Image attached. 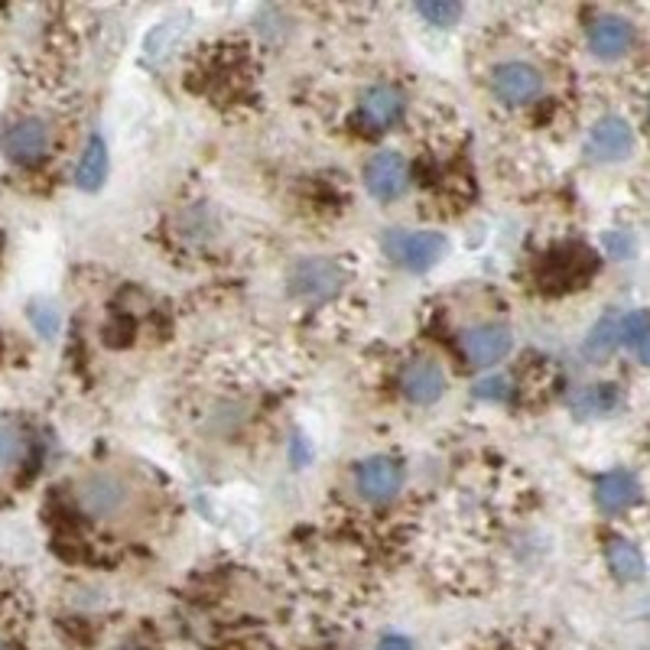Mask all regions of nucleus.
<instances>
[{
	"label": "nucleus",
	"mask_w": 650,
	"mask_h": 650,
	"mask_svg": "<svg viewBox=\"0 0 650 650\" xmlns=\"http://www.w3.org/2000/svg\"><path fill=\"white\" fill-rule=\"evenodd\" d=\"M76 501L91 520L111 523L128 514L133 491L118 472H91L76 484Z\"/></svg>",
	"instance_id": "nucleus-1"
},
{
	"label": "nucleus",
	"mask_w": 650,
	"mask_h": 650,
	"mask_svg": "<svg viewBox=\"0 0 650 650\" xmlns=\"http://www.w3.org/2000/svg\"><path fill=\"white\" fill-rule=\"evenodd\" d=\"M449 251V241L439 231H388L384 238V254L403 270L423 273L433 263L442 260Z\"/></svg>",
	"instance_id": "nucleus-2"
},
{
	"label": "nucleus",
	"mask_w": 650,
	"mask_h": 650,
	"mask_svg": "<svg viewBox=\"0 0 650 650\" xmlns=\"http://www.w3.org/2000/svg\"><path fill=\"white\" fill-rule=\"evenodd\" d=\"M52 130L40 118H20L0 137V150L10 163H40L49 150Z\"/></svg>",
	"instance_id": "nucleus-3"
},
{
	"label": "nucleus",
	"mask_w": 650,
	"mask_h": 650,
	"mask_svg": "<svg viewBox=\"0 0 650 650\" xmlns=\"http://www.w3.org/2000/svg\"><path fill=\"white\" fill-rule=\"evenodd\" d=\"M491 88L504 104L520 108V104H533L543 94V76L530 62H501L491 72Z\"/></svg>",
	"instance_id": "nucleus-4"
},
{
	"label": "nucleus",
	"mask_w": 650,
	"mask_h": 650,
	"mask_svg": "<svg viewBox=\"0 0 650 650\" xmlns=\"http://www.w3.org/2000/svg\"><path fill=\"white\" fill-rule=\"evenodd\" d=\"M346 283V273L336 260L326 258H309L300 260L293 270H290V290L297 297H306V300H326L332 297L339 287Z\"/></svg>",
	"instance_id": "nucleus-5"
},
{
	"label": "nucleus",
	"mask_w": 650,
	"mask_h": 650,
	"mask_svg": "<svg viewBox=\"0 0 650 650\" xmlns=\"http://www.w3.org/2000/svg\"><path fill=\"white\" fill-rule=\"evenodd\" d=\"M400 484H403V466L390 456L364 459L354 469V488L368 501H390L400 491Z\"/></svg>",
	"instance_id": "nucleus-6"
},
{
	"label": "nucleus",
	"mask_w": 650,
	"mask_h": 650,
	"mask_svg": "<svg viewBox=\"0 0 650 650\" xmlns=\"http://www.w3.org/2000/svg\"><path fill=\"white\" fill-rule=\"evenodd\" d=\"M364 186L378 202H393L410 186V167L400 153H378L364 167Z\"/></svg>",
	"instance_id": "nucleus-7"
},
{
	"label": "nucleus",
	"mask_w": 650,
	"mask_h": 650,
	"mask_svg": "<svg viewBox=\"0 0 650 650\" xmlns=\"http://www.w3.org/2000/svg\"><path fill=\"white\" fill-rule=\"evenodd\" d=\"M634 150V130L624 118H602L596 128L589 130L586 153L599 163H618Z\"/></svg>",
	"instance_id": "nucleus-8"
},
{
	"label": "nucleus",
	"mask_w": 650,
	"mask_h": 650,
	"mask_svg": "<svg viewBox=\"0 0 650 650\" xmlns=\"http://www.w3.org/2000/svg\"><path fill=\"white\" fill-rule=\"evenodd\" d=\"M514 348V339L504 326H476V329H466L462 332V351L466 358L484 368V364H498L501 358H508Z\"/></svg>",
	"instance_id": "nucleus-9"
},
{
	"label": "nucleus",
	"mask_w": 650,
	"mask_h": 650,
	"mask_svg": "<svg viewBox=\"0 0 650 650\" xmlns=\"http://www.w3.org/2000/svg\"><path fill=\"white\" fill-rule=\"evenodd\" d=\"M361 124L368 130H388L403 118V91L393 86H371L358 101Z\"/></svg>",
	"instance_id": "nucleus-10"
},
{
	"label": "nucleus",
	"mask_w": 650,
	"mask_h": 650,
	"mask_svg": "<svg viewBox=\"0 0 650 650\" xmlns=\"http://www.w3.org/2000/svg\"><path fill=\"white\" fill-rule=\"evenodd\" d=\"M400 390L413 403H436L446 390V374L433 358H417L400 371Z\"/></svg>",
	"instance_id": "nucleus-11"
},
{
	"label": "nucleus",
	"mask_w": 650,
	"mask_h": 650,
	"mask_svg": "<svg viewBox=\"0 0 650 650\" xmlns=\"http://www.w3.org/2000/svg\"><path fill=\"white\" fill-rule=\"evenodd\" d=\"M634 43V27L624 20V17H599L592 27H589V49L599 56V59H621Z\"/></svg>",
	"instance_id": "nucleus-12"
},
{
	"label": "nucleus",
	"mask_w": 650,
	"mask_h": 650,
	"mask_svg": "<svg viewBox=\"0 0 650 650\" xmlns=\"http://www.w3.org/2000/svg\"><path fill=\"white\" fill-rule=\"evenodd\" d=\"M641 498V481L638 476H631L628 469H614L596 481V504L606 511V514H621L628 511L634 501Z\"/></svg>",
	"instance_id": "nucleus-13"
},
{
	"label": "nucleus",
	"mask_w": 650,
	"mask_h": 650,
	"mask_svg": "<svg viewBox=\"0 0 650 650\" xmlns=\"http://www.w3.org/2000/svg\"><path fill=\"white\" fill-rule=\"evenodd\" d=\"M606 557L608 566H611V572H614L621 582H638V579L644 576V557H641V550H638L631 540H624V537H611V540H608Z\"/></svg>",
	"instance_id": "nucleus-14"
},
{
	"label": "nucleus",
	"mask_w": 650,
	"mask_h": 650,
	"mask_svg": "<svg viewBox=\"0 0 650 650\" xmlns=\"http://www.w3.org/2000/svg\"><path fill=\"white\" fill-rule=\"evenodd\" d=\"M104 176H108V147H104V140L94 133V137L88 140L79 167H76V186L86 189V192H94V189H101Z\"/></svg>",
	"instance_id": "nucleus-15"
},
{
	"label": "nucleus",
	"mask_w": 650,
	"mask_h": 650,
	"mask_svg": "<svg viewBox=\"0 0 650 650\" xmlns=\"http://www.w3.org/2000/svg\"><path fill=\"white\" fill-rule=\"evenodd\" d=\"M618 403H621V393L614 384H592L572 397V413L576 417H608Z\"/></svg>",
	"instance_id": "nucleus-16"
},
{
	"label": "nucleus",
	"mask_w": 650,
	"mask_h": 650,
	"mask_svg": "<svg viewBox=\"0 0 650 650\" xmlns=\"http://www.w3.org/2000/svg\"><path fill=\"white\" fill-rule=\"evenodd\" d=\"M650 339V316L648 312H628V316H621V346L628 348H638L644 346Z\"/></svg>",
	"instance_id": "nucleus-17"
},
{
	"label": "nucleus",
	"mask_w": 650,
	"mask_h": 650,
	"mask_svg": "<svg viewBox=\"0 0 650 650\" xmlns=\"http://www.w3.org/2000/svg\"><path fill=\"white\" fill-rule=\"evenodd\" d=\"M417 13L433 27H452L462 17V7L449 0H427V3H417Z\"/></svg>",
	"instance_id": "nucleus-18"
},
{
	"label": "nucleus",
	"mask_w": 650,
	"mask_h": 650,
	"mask_svg": "<svg viewBox=\"0 0 650 650\" xmlns=\"http://www.w3.org/2000/svg\"><path fill=\"white\" fill-rule=\"evenodd\" d=\"M614 346H621V316H606V319L592 329L589 348L599 351V354H606V351H611Z\"/></svg>",
	"instance_id": "nucleus-19"
},
{
	"label": "nucleus",
	"mask_w": 650,
	"mask_h": 650,
	"mask_svg": "<svg viewBox=\"0 0 650 650\" xmlns=\"http://www.w3.org/2000/svg\"><path fill=\"white\" fill-rule=\"evenodd\" d=\"M30 322H33V329H37L43 339H56V336H59V326H62V316H59V309L52 303L37 300V303L30 306Z\"/></svg>",
	"instance_id": "nucleus-20"
},
{
	"label": "nucleus",
	"mask_w": 650,
	"mask_h": 650,
	"mask_svg": "<svg viewBox=\"0 0 650 650\" xmlns=\"http://www.w3.org/2000/svg\"><path fill=\"white\" fill-rule=\"evenodd\" d=\"M20 456H23V439H20V433L10 430V427H0V469L17 466Z\"/></svg>",
	"instance_id": "nucleus-21"
},
{
	"label": "nucleus",
	"mask_w": 650,
	"mask_h": 650,
	"mask_svg": "<svg viewBox=\"0 0 650 650\" xmlns=\"http://www.w3.org/2000/svg\"><path fill=\"white\" fill-rule=\"evenodd\" d=\"M508 393H511L508 378H484L476 384V397H481V400H504Z\"/></svg>",
	"instance_id": "nucleus-22"
},
{
	"label": "nucleus",
	"mask_w": 650,
	"mask_h": 650,
	"mask_svg": "<svg viewBox=\"0 0 650 650\" xmlns=\"http://www.w3.org/2000/svg\"><path fill=\"white\" fill-rule=\"evenodd\" d=\"M631 238L624 234V231H608L606 234V251L611 254L614 260H624L628 254H631Z\"/></svg>",
	"instance_id": "nucleus-23"
},
{
	"label": "nucleus",
	"mask_w": 650,
	"mask_h": 650,
	"mask_svg": "<svg viewBox=\"0 0 650 650\" xmlns=\"http://www.w3.org/2000/svg\"><path fill=\"white\" fill-rule=\"evenodd\" d=\"M378 650H413V644L403 634H388V638H381Z\"/></svg>",
	"instance_id": "nucleus-24"
},
{
	"label": "nucleus",
	"mask_w": 650,
	"mask_h": 650,
	"mask_svg": "<svg viewBox=\"0 0 650 650\" xmlns=\"http://www.w3.org/2000/svg\"><path fill=\"white\" fill-rule=\"evenodd\" d=\"M634 354H638V358H641V361H644V364H650V339H648V342H644V346L638 348V351H634Z\"/></svg>",
	"instance_id": "nucleus-25"
},
{
	"label": "nucleus",
	"mask_w": 650,
	"mask_h": 650,
	"mask_svg": "<svg viewBox=\"0 0 650 650\" xmlns=\"http://www.w3.org/2000/svg\"><path fill=\"white\" fill-rule=\"evenodd\" d=\"M121 650H137V648H121Z\"/></svg>",
	"instance_id": "nucleus-26"
},
{
	"label": "nucleus",
	"mask_w": 650,
	"mask_h": 650,
	"mask_svg": "<svg viewBox=\"0 0 650 650\" xmlns=\"http://www.w3.org/2000/svg\"><path fill=\"white\" fill-rule=\"evenodd\" d=\"M0 650H7V648H3V644H0Z\"/></svg>",
	"instance_id": "nucleus-27"
}]
</instances>
